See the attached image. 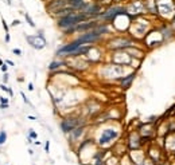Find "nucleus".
<instances>
[{"label":"nucleus","mask_w":175,"mask_h":165,"mask_svg":"<svg viewBox=\"0 0 175 165\" xmlns=\"http://www.w3.org/2000/svg\"><path fill=\"white\" fill-rule=\"evenodd\" d=\"M89 16L85 15L84 12H73V13H69L66 16H62L57 20V25L62 30H67L70 27H74L78 23H82V22H86L89 20Z\"/></svg>","instance_id":"obj_1"},{"label":"nucleus","mask_w":175,"mask_h":165,"mask_svg":"<svg viewBox=\"0 0 175 165\" xmlns=\"http://www.w3.org/2000/svg\"><path fill=\"white\" fill-rule=\"evenodd\" d=\"M101 36H102V34H100L98 31L94 28V30L86 31V32H84L82 35H80L76 40L80 44H92V43H94V42L100 40Z\"/></svg>","instance_id":"obj_2"},{"label":"nucleus","mask_w":175,"mask_h":165,"mask_svg":"<svg viewBox=\"0 0 175 165\" xmlns=\"http://www.w3.org/2000/svg\"><path fill=\"white\" fill-rule=\"evenodd\" d=\"M123 12H127V11H125V7H121V5H112V7L107 8L105 11H101V13H100L98 16L105 22H112L117 15H120V13H123Z\"/></svg>","instance_id":"obj_3"},{"label":"nucleus","mask_w":175,"mask_h":165,"mask_svg":"<svg viewBox=\"0 0 175 165\" xmlns=\"http://www.w3.org/2000/svg\"><path fill=\"white\" fill-rule=\"evenodd\" d=\"M26 40L35 50H42L46 47V38L43 36L42 31H39V34H36V35H26Z\"/></svg>","instance_id":"obj_4"},{"label":"nucleus","mask_w":175,"mask_h":165,"mask_svg":"<svg viewBox=\"0 0 175 165\" xmlns=\"http://www.w3.org/2000/svg\"><path fill=\"white\" fill-rule=\"evenodd\" d=\"M77 126H81V119L77 117H67L64 118L61 122V129L64 133H70Z\"/></svg>","instance_id":"obj_5"},{"label":"nucleus","mask_w":175,"mask_h":165,"mask_svg":"<svg viewBox=\"0 0 175 165\" xmlns=\"http://www.w3.org/2000/svg\"><path fill=\"white\" fill-rule=\"evenodd\" d=\"M117 137H119V133L114 129H105V130H102L101 136L98 138V144L104 146V145H108L109 142L114 141Z\"/></svg>","instance_id":"obj_6"},{"label":"nucleus","mask_w":175,"mask_h":165,"mask_svg":"<svg viewBox=\"0 0 175 165\" xmlns=\"http://www.w3.org/2000/svg\"><path fill=\"white\" fill-rule=\"evenodd\" d=\"M80 46H82V44H80L77 40H73V42H70V43L62 46L58 51H57V55H69V56H70Z\"/></svg>","instance_id":"obj_7"},{"label":"nucleus","mask_w":175,"mask_h":165,"mask_svg":"<svg viewBox=\"0 0 175 165\" xmlns=\"http://www.w3.org/2000/svg\"><path fill=\"white\" fill-rule=\"evenodd\" d=\"M131 46H132V42L125 38H119L111 42V47L114 48V50H124V48H128Z\"/></svg>","instance_id":"obj_8"},{"label":"nucleus","mask_w":175,"mask_h":165,"mask_svg":"<svg viewBox=\"0 0 175 165\" xmlns=\"http://www.w3.org/2000/svg\"><path fill=\"white\" fill-rule=\"evenodd\" d=\"M135 75L136 74L135 73H131V74H128V75H125V76H123L121 78V87H124V89H128V87L132 85V82H133V79H135Z\"/></svg>","instance_id":"obj_9"},{"label":"nucleus","mask_w":175,"mask_h":165,"mask_svg":"<svg viewBox=\"0 0 175 165\" xmlns=\"http://www.w3.org/2000/svg\"><path fill=\"white\" fill-rule=\"evenodd\" d=\"M64 62H59V61H54V62H51L50 64H48V70L50 71H54V70H57V69H59V67H62L64 66Z\"/></svg>","instance_id":"obj_10"},{"label":"nucleus","mask_w":175,"mask_h":165,"mask_svg":"<svg viewBox=\"0 0 175 165\" xmlns=\"http://www.w3.org/2000/svg\"><path fill=\"white\" fill-rule=\"evenodd\" d=\"M24 18H26V22H27V23L30 24L31 27H35V23H34V20L31 19L30 13H28V12H24Z\"/></svg>","instance_id":"obj_11"},{"label":"nucleus","mask_w":175,"mask_h":165,"mask_svg":"<svg viewBox=\"0 0 175 165\" xmlns=\"http://www.w3.org/2000/svg\"><path fill=\"white\" fill-rule=\"evenodd\" d=\"M5 141H7V133H5V130H1L0 132V145L5 144Z\"/></svg>","instance_id":"obj_12"},{"label":"nucleus","mask_w":175,"mask_h":165,"mask_svg":"<svg viewBox=\"0 0 175 165\" xmlns=\"http://www.w3.org/2000/svg\"><path fill=\"white\" fill-rule=\"evenodd\" d=\"M1 24H3V28H4L5 32H10V25L5 23V19L3 18V16H1Z\"/></svg>","instance_id":"obj_13"},{"label":"nucleus","mask_w":175,"mask_h":165,"mask_svg":"<svg viewBox=\"0 0 175 165\" xmlns=\"http://www.w3.org/2000/svg\"><path fill=\"white\" fill-rule=\"evenodd\" d=\"M0 89H1L3 91H7L8 94H10L11 97H12V90H11V89H8V87L5 86V85H0Z\"/></svg>","instance_id":"obj_14"},{"label":"nucleus","mask_w":175,"mask_h":165,"mask_svg":"<svg viewBox=\"0 0 175 165\" xmlns=\"http://www.w3.org/2000/svg\"><path fill=\"white\" fill-rule=\"evenodd\" d=\"M12 52H14V55H16V56H22V50L20 48H14Z\"/></svg>","instance_id":"obj_15"},{"label":"nucleus","mask_w":175,"mask_h":165,"mask_svg":"<svg viewBox=\"0 0 175 165\" xmlns=\"http://www.w3.org/2000/svg\"><path fill=\"white\" fill-rule=\"evenodd\" d=\"M28 136H30V138H28V141H31V138H36L38 137V134H36L34 130H30V133H28Z\"/></svg>","instance_id":"obj_16"},{"label":"nucleus","mask_w":175,"mask_h":165,"mask_svg":"<svg viewBox=\"0 0 175 165\" xmlns=\"http://www.w3.org/2000/svg\"><path fill=\"white\" fill-rule=\"evenodd\" d=\"M19 24H20V20H19V19H15V20L11 23V25H12V27H16V25H19Z\"/></svg>","instance_id":"obj_17"},{"label":"nucleus","mask_w":175,"mask_h":165,"mask_svg":"<svg viewBox=\"0 0 175 165\" xmlns=\"http://www.w3.org/2000/svg\"><path fill=\"white\" fill-rule=\"evenodd\" d=\"M0 69H1V71H3V73H7V70H8V66H7V64H4V63H3L1 66H0Z\"/></svg>","instance_id":"obj_18"},{"label":"nucleus","mask_w":175,"mask_h":165,"mask_svg":"<svg viewBox=\"0 0 175 165\" xmlns=\"http://www.w3.org/2000/svg\"><path fill=\"white\" fill-rule=\"evenodd\" d=\"M20 95L23 97V101H24V103H30V102H28V99H27V97H26V94L23 91H20Z\"/></svg>","instance_id":"obj_19"},{"label":"nucleus","mask_w":175,"mask_h":165,"mask_svg":"<svg viewBox=\"0 0 175 165\" xmlns=\"http://www.w3.org/2000/svg\"><path fill=\"white\" fill-rule=\"evenodd\" d=\"M48 149H50V141H46V144H45V150H46V152H48Z\"/></svg>","instance_id":"obj_20"},{"label":"nucleus","mask_w":175,"mask_h":165,"mask_svg":"<svg viewBox=\"0 0 175 165\" xmlns=\"http://www.w3.org/2000/svg\"><path fill=\"white\" fill-rule=\"evenodd\" d=\"M3 82H4V83L8 82V74L7 73H4V75H3Z\"/></svg>","instance_id":"obj_21"},{"label":"nucleus","mask_w":175,"mask_h":165,"mask_svg":"<svg viewBox=\"0 0 175 165\" xmlns=\"http://www.w3.org/2000/svg\"><path fill=\"white\" fill-rule=\"evenodd\" d=\"M0 103H8V99L4 97H0Z\"/></svg>","instance_id":"obj_22"},{"label":"nucleus","mask_w":175,"mask_h":165,"mask_svg":"<svg viewBox=\"0 0 175 165\" xmlns=\"http://www.w3.org/2000/svg\"><path fill=\"white\" fill-rule=\"evenodd\" d=\"M10 40H11V36H10V32H5V42H7V43H10Z\"/></svg>","instance_id":"obj_23"},{"label":"nucleus","mask_w":175,"mask_h":165,"mask_svg":"<svg viewBox=\"0 0 175 165\" xmlns=\"http://www.w3.org/2000/svg\"><path fill=\"white\" fill-rule=\"evenodd\" d=\"M7 107H10L8 103H0V109H7Z\"/></svg>","instance_id":"obj_24"},{"label":"nucleus","mask_w":175,"mask_h":165,"mask_svg":"<svg viewBox=\"0 0 175 165\" xmlns=\"http://www.w3.org/2000/svg\"><path fill=\"white\" fill-rule=\"evenodd\" d=\"M5 63H7L8 66H15V64H14V62H12V61H10V59H7V61H5Z\"/></svg>","instance_id":"obj_25"},{"label":"nucleus","mask_w":175,"mask_h":165,"mask_svg":"<svg viewBox=\"0 0 175 165\" xmlns=\"http://www.w3.org/2000/svg\"><path fill=\"white\" fill-rule=\"evenodd\" d=\"M28 90H30V91H32V90H34V85L32 83H28Z\"/></svg>","instance_id":"obj_26"},{"label":"nucleus","mask_w":175,"mask_h":165,"mask_svg":"<svg viewBox=\"0 0 175 165\" xmlns=\"http://www.w3.org/2000/svg\"><path fill=\"white\" fill-rule=\"evenodd\" d=\"M28 119H31V121H35V117H34V115H28Z\"/></svg>","instance_id":"obj_27"},{"label":"nucleus","mask_w":175,"mask_h":165,"mask_svg":"<svg viewBox=\"0 0 175 165\" xmlns=\"http://www.w3.org/2000/svg\"><path fill=\"white\" fill-rule=\"evenodd\" d=\"M1 64H3V61H1V59H0V66H1Z\"/></svg>","instance_id":"obj_28"},{"label":"nucleus","mask_w":175,"mask_h":165,"mask_svg":"<svg viewBox=\"0 0 175 165\" xmlns=\"http://www.w3.org/2000/svg\"><path fill=\"white\" fill-rule=\"evenodd\" d=\"M117 1H120V0H117Z\"/></svg>","instance_id":"obj_29"},{"label":"nucleus","mask_w":175,"mask_h":165,"mask_svg":"<svg viewBox=\"0 0 175 165\" xmlns=\"http://www.w3.org/2000/svg\"><path fill=\"white\" fill-rule=\"evenodd\" d=\"M19 1H20V0H19Z\"/></svg>","instance_id":"obj_30"}]
</instances>
